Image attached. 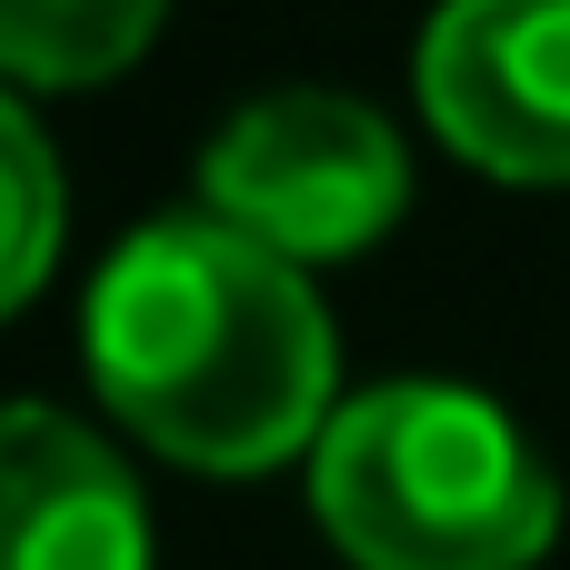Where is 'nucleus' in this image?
Listing matches in <instances>:
<instances>
[{"label":"nucleus","instance_id":"nucleus-1","mask_svg":"<svg viewBox=\"0 0 570 570\" xmlns=\"http://www.w3.org/2000/svg\"><path fill=\"white\" fill-rule=\"evenodd\" d=\"M80 361L100 411L210 481L311 461L341 421V331L281 250L210 210L140 220L80 291Z\"/></svg>","mask_w":570,"mask_h":570},{"label":"nucleus","instance_id":"nucleus-2","mask_svg":"<svg viewBox=\"0 0 570 570\" xmlns=\"http://www.w3.org/2000/svg\"><path fill=\"white\" fill-rule=\"evenodd\" d=\"M311 511L351 570H531L561 541V471L491 391L381 381L321 431Z\"/></svg>","mask_w":570,"mask_h":570},{"label":"nucleus","instance_id":"nucleus-3","mask_svg":"<svg viewBox=\"0 0 570 570\" xmlns=\"http://www.w3.org/2000/svg\"><path fill=\"white\" fill-rule=\"evenodd\" d=\"M200 210L281 250L291 271H321L401 230L411 140L391 130L381 100L341 80H281V90H250L200 140Z\"/></svg>","mask_w":570,"mask_h":570},{"label":"nucleus","instance_id":"nucleus-4","mask_svg":"<svg viewBox=\"0 0 570 570\" xmlns=\"http://www.w3.org/2000/svg\"><path fill=\"white\" fill-rule=\"evenodd\" d=\"M421 120L481 180L570 190V0H451L411 50Z\"/></svg>","mask_w":570,"mask_h":570},{"label":"nucleus","instance_id":"nucleus-5","mask_svg":"<svg viewBox=\"0 0 570 570\" xmlns=\"http://www.w3.org/2000/svg\"><path fill=\"white\" fill-rule=\"evenodd\" d=\"M0 570H150L130 461L50 401H0Z\"/></svg>","mask_w":570,"mask_h":570},{"label":"nucleus","instance_id":"nucleus-6","mask_svg":"<svg viewBox=\"0 0 570 570\" xmlns=\"http://www.w3.org/2000/svg\"><path fill=\"white\" fill-rule=\"evenodd\" d=\"M160 40L150 0H0V80L10 90H100Z\"/></svg>","mask_w":570,"mask_h":570},{"label":"nucleus","instance_id":"nucleus-7","mask_svg":"<svg viewBox=\"0 0 570 570\" xmlns=\"http://www.w3.org/2000/svg\"><path fill=\"white\" fill-rule=\"evenodd\" d=\"M60 230H70V180H60L40 120L20 110V90L0 80V321L40 301V281L60 261Z\"/></svg>","mask_w":570,"mask_h":570}]
</instances>
